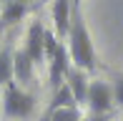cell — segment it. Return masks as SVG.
Here are the masks:
<instances>
[{
	"label": "cell",
	"mask_w": 123,
	"mask_h": 121,
	"mask_svg": "<svg viewBox=\"0 0 123 121\" xmlns=\"http://www.w3.org/2000/svg\"><path fill=\"white\" fill-rule=\"evenodd\" d=\"M80 121H105V116H88V119H80Z\"/></svg>",
	"instance_id": "5bb4252c"
},
{
	"label": "cell",
	"mask_w": 123,
	"mask_h": 121,
	"mask_svg": "<svg viewBox=\"0 0 123 121\" xmlns=\"http://www.w3.org/2000/svg\"><path fill=\"white\" fill-rule=\"evenodd\" d=\"M68 56L70 63L80 71L91 73L96 68V48H93L91 33L86 28V20L80 15V8H73V18H70V30H68Z\"/></svg>",
	"instance_id": "6da1fadb"
},
{
	"label": "cell",
	"mask_w": 123,
	"mask_h": 121,
	"mask_svg": "<svg viewBox=\"0 0 123 121\" xmlns=\"http://www.w3.org/2000/svg\"><path fill=\"white\" fill-rule=\"evenodd\" d=\"M78 108H58V111H48V121H80Z\"/></svg>",
	"instance_id": "7c38bea8"
},
{
	"label": "cell",
	"mask_w": 123,
	"mask_h": 121,
	"mask_svg": "<svg viewBox=\"0 0 123 121\" xmlns=\"http://www.w3.org/2000/svg\"><path fill=\"white\" fill-rule=\"evenodd\" d=\"M33 60L30 56L20 48V51H15L13 53V78L15 81H20V83H28V81H33Z\"/></svg>",
	"instance_id": "ba28073f"
},
{
	"label": "cell",
	"mask_w": 123,
	"mask_h": 121,
	"mask_svg": "<svg viewBox=\"0 0 123 121\" xmlns=\"http://www.w3.org/2000/svg\"><path fill=\"white\" fill-rule=\"evenodd\" d=\"M58 108H78V103H75L73 93L68 88V83H63L60 88H55V96H53V101H50L48 111H58Z\"/></svg>",
	"instance_id": "30bf717a"
},
{
	"label": "cell",
	"mask_w": 123,
	"mask_h": 121,
	"mask_svg": "<svg viewBox=\"0 0 123 121\" xmlns=\"http://www.w3.org/2000/svg\"><path fill=\"white\" fill-rule=\"evenodd\" d=\"M48 63H50L48 78H50V86H53V91H55V88H60V86H63V78H65V73H68V68H70V56H68L65 43H60V46H58L55 56L50 58Z\"/></svg>",
	"instance_id": "5b68a950"
},
{
	"label": "cell",
	"mask_w": 123,
	"mask_h": 121,
	"mask_svg": "<svg viewBox=\"0 0 123 121\" xmlns=\"http://www.w3.org/2000/svg\"><path fill=\"white\" fill-rule=\"evenodd\" d=\"M25 13H28V5L18 3V0H5L0 20H3L5 25H13V23H18V20H23V18H25Z\"/></svg>",
	"instance_id": "9c48e42d"
},
{
	"label": "cell",
	"mask_w": 123,
	"mask_h": 121,
	"mask_svg": "<svg viewBox=\"0 0 123 121\" xmlns=\"http://www.w3.org/2000/svg\"><path fill=\"white\" fill-rule=\"evenodd\" d=\"M73 3V8H80V0H70Z\"/></svg>",
	"instance_id": "9a60e30c"
},
{
	"label": "cell",
	"mask_w": 123,
	"mask_h": 121,
	"mask_svg": "<svg viewBox=\"0 0 123 121\" xmlns=\"http://www.w3.org/2000/svg\"><path fill=\"white\" fill-rule=\"evenodd\" d=\"M65 83H68L70 93H73L75 103L78 106H86V98H88V81H86V71L80 68H68V73H65Z\"/></svg>",
	"instance_id": "52a82bcc"
},
{
	"label": "cell",
	"mask_w": 123,
	"mask_h": 121,
	"mask_svg": "<svg viewBox=\"0 0 123 121\" xmlns=\"http://www.w3.org/2000/svg\"><path fill=\"white\" fill-rule=\"evenodd\" d=\"M45 28H43L40 20H33L30 28H28V35H25V48L23 51L30 56L33 63H45Z\"/></svg>",
	"instance_id": "277c9868"
},
{
	"label": "cell",
	"mask_w": 123,
	"mask_h": 121,
	"mask_svg": "<svg viewBox=\"0 0 123 121\" xmlns=\"http://www.w3.org/2000/svg\"><path fill=\"white\" fill-rule=\"evenodd\" d=\"M70 18H73V3L70 0H55L53 3V25H55V38L60 43L65 40L70 30Z\"/></svg>",
	"instance_id": "8992f818"
},
{
	"label": "cell",
	"mask_w": 123,
	"mask_h": 121,
	"mask_svg": "<svg viewBox=\"0 0 123 121\" xmlns=\"http://www.w3.org/2000/svg\"><path fill=\"white\" fill-rule=\"evenodd\" d=\"M35 101L30 93H25L15 81L5 83V96H3V114L8 119H25L33 114Z\"/></svg>",
	"instance_id": "7a4b0ae2"
},
{
	"label": "cell",
	"mask_w": 123,
	"mask_h": 121,
	"mask_svg": "<svg viewBox=\"0 0 123 121\" xmlns=\"http://www.w3.org/2000/svg\"><path fill=\"white\" fill-rule=\"evenodd\" d=\"M18 3H23V5H28V0H18Z\"/></svg>",
	"instance_id": "2e32d148"
},
{
	"label": "cell",
	"mask_w": 123,
	"mask_h": 121,
	"mask_svg": "<svg viewBox=\"0 0 123 121\" xmlns=\"http://www.w3.org/2000/svg\"><path fill=\"white\" fill-rule=\"evenodd\" d=\"M111 91H113V103L123 106V78H116L113 86H111Z\"/></svg>",
	"instance_id": "4fadbf2b"
},
{
	"label": "cell",
	"mask_w": 123,
	"mask_h": 121,
	"mask_svg": "<svg viewBox=\"0 0 123 121\" xmlns=\"http://www.w3.org/2000/svg\"><path fill=\"white\" fill-rule=\"evenodd\" d=\"M91 116H108L113 108V91L105 81H91L88 83V98H86Z\"/></svg>",
	"instance_id": "3957f363"
},
{
	"label": "cell",
	"mask_w": 123,
	"mask_h": 121,
	"mask_svg": "<svg viewBox=\"0 0 123 121\" xmlns=\"http://www.w3.org/2000/svg\"><path fill=\"white\" fill-rule=\"evenodd\" d=\"M13 81V51L3 48L0 51V86Z\"/></svg>",
	"instance_id": "8fae6325"
}]
</instances>
